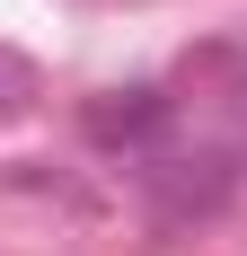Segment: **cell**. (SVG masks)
<instances>
[{
	"label": "cell",
	"instance_id": "6da1fadb",
	"mask_svg": "<svg viewBox=\"0 0 247 256\" xmlns=\"http://www.w3.org/2000/svg\"><path fill=\"white\" fill-rule=\"evenodd\" d=\"M80 132L98 142V150H124V159H159L176 132V98L168 88H150V80H132V88H106V98L80 106Z\"/></svg>",
	"mask_w": 247,
	"mask_h": 256
},
{
	"label": "cell",
	"instance_id": "7a4b0ae2",
	"mask_svg": "<svg viewBox=\"0 0 247 256\" xmlns=\"http://www.w3.org/2000/svg\"><path fill=\"white\" fill-rule=\"evenodd\" d=\"M36 98H44V71H36L18 44H0V115H26Z\"/></svg>",
	"mask_w": 247,
	"mask_h": 256
}]
</instances>
